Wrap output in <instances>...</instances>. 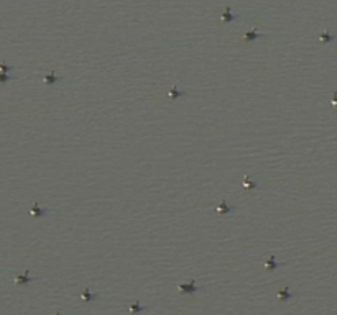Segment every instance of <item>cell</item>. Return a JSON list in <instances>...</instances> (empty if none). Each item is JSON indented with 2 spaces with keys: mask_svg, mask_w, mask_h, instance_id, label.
<instances>
[{
  "mask_svg": "<svg viewBox=\"0 0 337 315\" xmlns=\"http://www.w3.org/2000/svg\"><path fill=\"white\" fill-rule=\"evenodd\" d=\"M260 36H263V34L258 33L257 30H253V31H247V33L244 34V40L245 41H253V40H257V38H260Z\"/></svg>",
  "mask_w": 337,
  "mask_h": 315,
  "instance_id": "obj_1",
  "label": "cell"
},
{
  "mask_svg": "<svg viewBox=\"0 0 337 315\" xmlns=\"http://www.w3.org/2000/svg\"><path fill=\"white\" fill-rule=\"evenodd\" d=\"M179 289L182 290V292H196V290H199V287H196V284H194V281H191V284L189 286H186V284H179Z\"/></svg>",
  "mask_w": 337,
  "mask_h": 315,
  "instance_id": "obj_2",
  "label": "cell"
},
{
  "mask_svg": "<svg viewBox=\"0 0 337 315\" xmlns=\"http://www.w3.org/2000/svg\"><path fill=\"white\" fill-rule=\"evenodd\" d=\"M235 18H238V16H237V15H234V13L230 12V8L227 7V8H225V12L222 13V20H224V22H232V20H235Z\"/></svg>",
  "mask_w": 337,
  "mask_h": 315,
  "instance_id": "obj_3",
  "label": "cell"
},
{
  "mask_svg": "<svg viewBox=\"0 0 337 315\" xmlns=\"http://www.w3.org/2000/svg\"><path fill=\"white\" fill-rule=\"evenodd\" d=\"M31 213H33V215H36V217H43V215H46L48 212H46V210H40V208H38V205L35 204L33 207H31Z\"/></svg>",
  "mask_w": 337,
  "mask_h": 315,
  "instance_id": "obj_4",
  "label": "cell"
},
{
  "mask_svg": "<svg viewBox=\"0 0 337 315\" xmlns=\"http://www.w3.org/2000/svg\"><path fill=\"white\" fill-rule=\"evenodd\" d=\"M232 210H235V207H229L225 202H222V204H220V207H219V212L220 213H229V212H232Z\"/></svg>",
  "mask_w": 337,
  "mask_h": 315,
  "instance_id": "obj_5",
  "label": "cell"
},
{
  "mask_svg": "<svg viewBox=\"0 0 337 315\" xmlns=\"http://www.w3.org/2000/svg\"><path fill=\"white\" fill-rule=\"evenodd\" d=\"M332 40H335V36H334V34H329L327 31L321 34V41H322V43H329V41H332Z\"/></svg>",
  "mask_w": 337,
  "mask_h": 315,
  "instance_id": "obj_6",
  "label": "cell"
},
{
  "mask_svg": "<svg viewBox=\"0 0 337 315\" xmlns=\"http://www.w3.org/2000/svg\"><path fill=\"white\" fill-rule=\"evenodd\" d=\"M181 95H184V92H178L176 87H173V89L168 92V97H171V99H176V97H181Z\"/></svg>",
  "mask_w": 337,
  "mask_h": 315,
  "instance_id": "obj_7",
  "label": "cell"
},
{
  "mask_svg": "<svg viewBox=\"0 0 337 315\" xmlns=\"http://www.w3.org/2000/svg\"><path fill=\"white\" fill-rule=\"evenodd\" d=\"M61 79H63V77H56V76H54V74H53V72H51L50 76H46V79H44V82H46V84H53V82H58V80H61Z\"/></svg>",
  "mask_w": 337,
  "mask_h": 315,
  "instance_id": "obj_8",
  "label": "cell"
},
{
  "mask_svg": "<svg viewBox=\"0 0 337 315\" xmlns=\"http://www.w3.org/2000/svg\"><path fill=\"white\" fill-rule=\"evenodd\" d=\"M293 296H294V294H293V292H290V290H281V292L278 294V297H280V299H291Z\"/></svg>",
  "mask_w": 337,
  "mask_h": 315,
  "instance_id": "obj_9",
  "label": "cell"
},
{
  "mask_svg": "<svg viewBox=\"0 0 337 315\" xmlns=\"http://www.w3.org/2000/svg\"><path fill=\"white\" fill-rule=\"evenodd\" d=\"M97 297H99V294H89L87 290L82 294V299L84 300H94V299H97Z\"/></svg>",
  "mask_w": 337,
  "mask_h": 315,
  "instance_id": "obj_10",
  "label": "cell"
},
{
  "mask_svg": "<svg viewBox=\"0 0 337 315\" xmlns=\"http://www.w3.org/2000/svg\"><path fill=\"white\" fill-rule=\"evenodd\" d=\"M28 281H33V278H28V272L25 276H18L17 278V284H22V282H28Z\"/></svg>",
  "mask_w": 337,
  "mask_h": 315,
  "instance_id": "obj_11",
  "label": "cell"
},
{
  "mask_svg": "<svg viewBox=\"0 0 337 315\" xmlns=\"http://www.w3.org/2000/svg\"><path fill=\"white\" fill-rule=\"evenodd\" d=\"M278 266H280V264L275 261V258H273V256L270 258L268 261H266V268H278Z\"/></svg>",
  "mask_w": 337,
  "mask_h": 315,
  "instance_id": "obj_12",
  "label": "cell"
},
{
  "mask_svg": "<svg viewBox=\"0 0 337 315\" xmlns=\"http://www.w3.org/2000/svg\"><path fill=\"white\" fill-rule=\"evenodd\" d=\"M244 185H245V187H250V189H253V187H258V184H255V182H250V181H248L247 177H245V179H244Z\"/></svg>",
  "mask_w": 337,
  "mask_h": 315,
  "instance_id": "obj_13",
  "label": "cell"
},
{
  "mask_svg": "<svg viewBox=\"0 0 337 315\" xmlns=\"http://www.w3.org/2000/svg\"><path fill=\"white\" fill-rule=\"evenodd\" d=\"M13 77L8 74H0V82H7V80H12Z\"/></svg>",
  "mask_w": 337,
  "mask_h": 315,
  "instance_id": "obj_14",
  "label": "cell"
},
{
  "mask_svg": "<svg viewBox=\"0 0 337 315\" xmlns=\"http://www.w3.org/2000/svg\"><path fill=\"white\" fill-rule=\"evenodd\" d=\"M0 71H3V72H8V71H12V66H7V64H0Z\"/></svg>",
  "mask_w": 337,
  "mask_h": 315,
  "instance_id": "obj_15",
  "label": "cell"
},
{
  "mask_svg": "<svg viewBox=\"0 0 337 315\" xmlns=\"http://www.w3.org/2000/svg\"><path fill=\"white\" fill-rule=\"evenodd\" d=\"M143 309H145L143 305L142 307H140V305H132V307H130V310H132V312H140V310H143Z\"/></svg>",
  "mask_w": 337,
  "mask_h": 315,
  "instance_id": "obj_16",
  "label": "cell"
},
{
  "mask_svg": "<svg viewBox=\"0 0 337 315\" xmlns=\"http://www.w3.org/2000/svg\"><path fill=\"white\" fill-rule=\"evenodd\" d=\"M332 105H334V107H337V92L334 94V97H332Z\"/></svg>",
  "mask_w": 337,
  "mask_h": 315,
  "instance_id": "obj_17",
  "label": "cell"
}]
</instances>
